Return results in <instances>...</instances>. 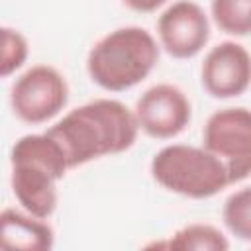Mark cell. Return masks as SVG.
I'll use <instances>...</instances> for the list:
<instances>
[{"label":"cell","mask_w":251,"mask_h":251,"mask_svg":"<svg viewBox=\"0 0 251 251\" xmlns=\"http://www.w3.org/2000/svg\"><path fill=\"white\" fill-rule=\"evenodd\" d=\"M135 112L112 98L90 100L65 114L47 133L63 147L69 167H80L104 155L127 151L137 139Z\"/></svg>","instance_id":"obj_1"},{"label":"cell","mask_w":251,"mask_h":251,"mask_svg":"<svg viewBox=\"0 0 251 251\" xmlns=\"http://www.w3.org/2000/svg\"><path fill=\"white\" fill-rule=\"evenodd\" d=\"M10 165L18 204L47 220L57 208V182L71 169L63 147L47 131L29 133L12 145Z\"/></svg>","instance_id":"obj_2"},{"label":"cell","mask_w":251,"mask_h":251,"mask_svg":"<svg viewBox=\"0 0 251 251\" xmlns=\"http://www.w3.org/2000/svg\"><path fill=\"white\" fill-rule=\"evenodd\" d=\"M159 61L155 37L139 25L118 27L98 39L86 57V71L94 84L110 92L133 88L149 76Z\"/></svg>","instance_id":"obj_3"},{"label":"cell","mask_w":251,"mask_h":251,"mask_svg":"<svg viewBox=\"0 0 251 251\" xmlns=\"http://www.w3.org/2000/svg\"><path fill=\"white\" fill-rule=\"evenodd\" d=\"M151 175L169 192L194 200L212 198L231 184L224 161L204 145L173 143L159 149L151 161Z\"/></svg>","instance_id":"obj_4"},{"label":"cell","mask_w":251,"mask_h":251,"mask_svg":"<svg viewBox=\"0 0 251 251\" xmlns=\"http://www.w3.org/2000/svg\"><path fill=\"white\" fill-rule=\"evenodd\" d=\"M202 145L224 161L231 184L247 178L251 175V110L237 106L214 112L204 126Z\"/></svg>","instance_id":"obj_5"},{"label":"cell","mask_w":251,"mask_h":251,"mask_svg":"<svg viewBox=\"0 0 251 251\" xmlns=\"http://www.w3.org/2000/svg\"><path fill=\"white\" fill-rule=\"evenodd\" d=\"M69 102L65 76L49 65H35L16 78L10 90V106L25 124H43L55 118Z\"/></svg>","instance_id":"obj_6"},{"label":"cell","mask_w":251,"mask_h":251,"mask_svg":"<svg viewBox=\"0 0 251 251\" xmlns=\"http://www.w3.org/2000/svg\"><path fill=\"white\" fill-rule=\"evenodd\" d=\"M135 118L139 129L155 139H171L178 135L192 118L186 94L175 84H155L147 88L135 102Z\"/></svg>","instance_id":"obj_7"},{"label":"cell","mask_w":251,"mask_h":251,"mask_svg":"<svg viewBox=\"0 0 251 251\" xmlns=\"http://www.w3.org/2000/svg\"><path fill=\"white\" fill-rule=\"evenodd\" d=\"M159 41L175 59L198 55L210 39V22L200 4L178 0L171 4L157 22Z\"/></svg>","instance_id":"obj_8"},{"label":"cell","mask_w":251,"mask_h":251,"mask_svg":"<svg viewBox=\"0 0 251 251\" xmlns=\"http://www.w3.org/2000/svg\"><path fill=\"white\" fill-rule=\"evenodd\" d=\"M200 78L214 98H235L251 84V55L235 41H222L204 57Z\"/></svg>","instance_id":"obj_9"},{"label":"cell","mask_w":251,"mask_h":251,"mask_svg":"<svg viewBox=\"0 0 251 251\" xmlns=\"http://www.w3.org/2000/svg\"><path fill=\"white\" fill-rule=\"evenodd\" d=\"M2 247L24 251H49L55 243L53 227L29 212L4 208L0 216Z\"/></svg>","instance_id":"obj_10"},{"label":"cell","mask_w":251,"mask_h":251,"mask_svg":"<svg viewBox=\"0 0 251 251\" xmlns=\"http://www.w3.org/2000/svg\"><path fill=\"white\" fill-rule=\"evenodd\" d=\"M167 247L171 249H196V251H226L229 247L226 235L210 224H188L175 231Z\"/></svg>","instance_id":"obj_11"},{"label":"cell","mask_w":251,"mask_h":251,"mask_svg":"<svg viewBox=\"0 0 251 251\" xmlns=\"http://www.w3.org/2000/svg\"><path fill=\"white\" fill-rule=\"evenodd\" d=\"M216 25L229 35H251V0H212Z\"/></svg>","instance_id":"obj_12"},{"label":"cell","mask_w":251,"mask_h":251,"mask_svg":"<svg viewBox=\"0 0 251 251\" xmlns=\"http://www.w3.org/2000/svg\"><path fill=\"white\" fill-rule=\"evenodd\" d=\"M226 227L241 241H251V186L227 196L222 212Z\"/></svg>","instance_id":"obj_13"},{"label":"cell","mask_w":251,"mask_h":251,"mask_svg":"<svg viewBox=\"0 0 251 251\" xmlns=\"http://www.w3.org/2000/svg\"><path fill=\"white\" fill-rule=\"evenodd\" d=\"M0 31H2L0 75L6 78L25 63V59H27V41L18 29L2 27Z\"/></svg>","instance_id":"obj_14"},{"label":"cell","mask_w":251,"mask_h":251,"mask_svg":"<svg viewBox=\"0 0 251 251\" xmlns=\"http://www.w3.org/2000/svg\"><path fill=\"white\" fill-rule=\"evenodd\" d=\"M127 8L135 10V12H155L157 8H161L167 0H122Z\"/></svg>","instance_id":"obj_15"}]
</instances>
